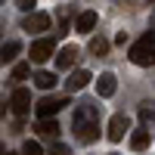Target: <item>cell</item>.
I'll list each match as a JSON object with an SVG mask.
<instances>
[{
  "instance_id": "11",
  "label": "cell",
  "mask_w": 155,
  "mask_h": 155,
  "mask_svg": "<svg viewBox=\"0 0 155 155\" xmlns=\"http://www.w3.org/2000/svg\"><path fill=\"white\" fill-rule=\"evenodd\" d=\"M93 28H96V12H93V9L81 12V16H78V31H81V34H90Z\"/></svg>"
},
{
  "instance_id": "14",
  "label": "cell",
  "mask_w": 155,
  "mask_h": 155,
  "mask_svg": "<svg viewBox=\"0 0 155 155\" xmlns=\"http://www.w3.org/2000/svg\"><path fill=\"white\" fill-rule=\"evenodd\" d=\"M87 50H90V53H93V56H106L109 53V41H106V37H90V44H87Z\"/></svg>"
},
{
  "instance_id": "18",
  "label": "cell",
  "mask_w": 155,
  "mask_h": 155,
  "mask_svg": "<svg viewBox=\"0 0 155 155\" xmlns=\"http://www.w3.org/2000/svg\"><path fill=\"white\" fill-rule=\"evenodd\" d=\"M68 19H71V6H59V34L68 31Z\"/></svg>"
},
{
  "instance_id": "19",
  "label": "cell",
  "mask_w": 155,
  "mask_h": 155,
  "mask_svg": "<svg viewBox=\"0 0 155 155\" xmlns=\"http://www.w3.org/2000/svg\"><path fill=\"white\" fill-rule=\"evenodd\" d=\"M140 121H143V124L155 121V106H152V102H143V106H140Z\"/></svg>"
},
{
  "instance_id": "5",
  "label": "cell",
  "mask_w": 155,
  "mask_h": 155,
  "mask_svg": "<svg viewBox=\"0 0 155 155\" xmlns=\"http://www.w3.org/2000/svg\"><path fill=\"white\" fill-rule=\"evenodd\" d=\"M9 109H12V115L25 118L28 109H31V93H28L25 87H16V90H12V99H9Z\"/></svg>"
},
{
  "instance_id": "3",
  "label": "cell",
  "mask_w": 155,
  "mask_h": 155,
  "mask_svg": "<svg viewBox=\"0 0 155 155\" xmlns=\"http://www.w3.org/2000/svg\"><path fill=\"white\" fill-rule=\"evenodd\" d=\"M53 53H56V41L53 37H37V41L31 44V50H28L31 62H47Z\"/></svg>"
},
{
  "instance_id": "23",
  "label": "cell",
  "mask_w": 155,
  "mask_h": 155,
  "mask_svg": "<svg viewBox=\"0 0 155 155\" xmlns=\"http://www.w3.org/2000/svg\"><path fill=\"white\" fill-rule=\"evenodd\" d=\"M0 155H9V152H6V146H3V143H0Z\"/></svg>"
},
{
  "instance_id": "1",
  "label": "cell",
  "mask_w": 155,
  "mask_h": 155,
  "mask_svg": "<svg viewBox=\"0 0 155 155\" xmlns=\"http://www.w3.org/2000/svg\"><path fill=\"white\" fill-rule=\"evenodd\" d=\"M71 127H74V137L81 143H93L99 140V109L93 102H81L71 115Z\"/></svg>"
},
{
  "instance_id": "12",
  "label": "cell",
  "mask_w": 155,
  "mask_h": 155,
  "mask_svg": "<svg viewBox=\"0 0 155 155\" xmlns=\"http://www.w3.org/2000/svg\"><path fill=\"white\" fill-rule=\"evenodd\" d=\"M34 130L41 137H59V124H56V118H44V121H37Z\"/></svg>"
},
{
  "instance_id": "22",
  "label": "cell",
  "mask_w": 155,
  "mask_h": 155,
  "mask_svg": "<svg viewBox=\"0 0 155 155\" xmlns=\"http://www.w3.org/2000/svg\"><path fill=\"white\" fill-rule=\"evenodd\" d=\"M22 12H28V16H31V9H34V0H19V3H16Z\"/></svg>"
},
{
  "instance_id": "25",
  "label": "cell",
  "mask_w": 155,
  "mask_h": 155,
  "mask_svg": "<svg viewBox=\"0 0 155 155\" xmlns=\"http://www.w3.org/2000/svg\"><path fill=\"white\" fill-rule=\"evenodd\" d=\"M112 155H115V152H112Z\"/></svg>"
},
{
  "instance_id": "20",
  "label": "cell",
  "mask_w": 155,
  "mask_h": 155,
  "mask_svg": "<svg viewBox=\"0 0 155 155\" xmlns=\"http://www.w3.org/2000/svg\"><path fill=\"white\" fill-rule=\"evenodd\" d=\"M19 155H44V149H41V143H37V140H28V143L22 146Z\"/></svg>"
},
{
  "instance_id": "16",
  "label": "cell",
  "mask_w": 155,
  "mask_h": 155,
  "mask_svg": "<svg viewBox=\"0 0 155 155\" xmlns=\"http://www.w3.org/2000/svg\"><path fill=\"white\" fill-rule=\"evenodd\" d=\"M34 84L41 87V90H50V87H56V74L53 71H37L34 74Z\"/></svg>"
},
{
  "instance_id": "17",
  "label": "cell",
  "mask_w": 155,
  "mask_h": 155,
  "mask_svg": "<svg viewBox=\"0 0 155 155\" xmlns=\"http://www.w3.org/2000/svg\"><path fill=\"white\" fill-rule=\"evenodd\" d=\"M31 74V68H28V62H19V65H12V74H9V81H25V78Z\"/></svg>"
},
{
  "instance_id": "10",
  "label": "cell",
  "mask_w": 155,
  "mask_h": 155,
  "mask_svg": "<svg viewBox=\"0 0 155 155\" xmlns=\"http://www.w3.org/2000/svg\"><path fill=\"white\" fill-rule=\"evenodd\" d=\"M115 87H118L115 74H112V71H102V74H99V81H96V90H99V96H112V93H115Z\"/></svg>"
},
{
  "instance_id": "2",
  "label": "cell",
  "mask_w": 155,
  "mask_h": 155,
  "mask_svg": "<svg viewBox=\"0 0 155 155\" xmlns=\"http://www.w3.org/2000/svg\"><path fill=\"white\" fill-rule=\"evenodd\" d=\"M130 62L134 65H155V31H146L130 47Z\"/></svg>"
},
{
  "instance_id": "8",
  "label": "cell",
  "mask_w": 155,
  "mask_h": 155,
  "mask_svg": "<svg viewBox=\"0 0 155 155\" xmlns=\"http://www.w3.org/2000/svg\"><path fill=\"white\" fill-rule=\"evenodd\" d=\"M127 127H130V121L124 118V115H112V121H109V140L112 143H118V140H124V134H127Z\"/></svg>"
},
{
  "instance_id": "15",
  "label": "cell",
  "mask_w": 155,
  "mask_h": 155,
  "mask_svg": "<svg viewBox=\"0 0 155 155\" xmlns=\"http://www.w3.org/2000/svg\"><path fill=\"white\" fill-rule=\"evenodd\" d=\"M130 146H134L137 152L149 146V130H146V127H140V130H134V134H130Z\"/></svg>"
},
{
  "instance_id": "7",
  "label": "cell",
  "mask_w": 155,
  "mask_h": 155,
  "mask_svg": "<svg viewBox=\"0 0 155 155\" xmlns=\"http://www.w3.org/2000/svg\"><path fill=\"white\" fill-rule=\"evenodd\" d=\"M90 81H93V74H90L87 68H78V71H71V74L65 78V90H68V93H74V90H84Z\"/></svg>"
},
{
  "instance_id": "9",
  "label": "cell",
  "mask_w": 155,
  "mask_h": 155,
  "mask_svg": "<svg viewBox=\"0 0 155 155\" xmlns=\"http://www.w3.org/2000/svg\"><path fill=\"white\" fill-rule=\"evenodd\" d=\"M74 59H78V47L68 44V47H62L59 53H56V65H59V68H71Z\"/></svg>"
},
{
  "instance_id": "21",
  "label": "cell",
  "mask_w": 155,
  "mask_h": 155,
  "mask_svg": "<svg viewBox=\"0 0 155 155\" xmlns=\"http://www.w3.org/2000/svg\"><path fill=\"white\" fill-rule=\"evenodd\" d=\"M47 155H71V149H68V146H62V143H56V146H50Z\"/></svg>"
},
{
  "instance_id": "24",
  "label": "cell",
  "mask_w": 155,
  "mask_h": 155,
  "mask_svg": "<svg viewBox=\"0 0 155 155\" xmlns=\"http://www.w3.org/2000/svg\"><path fill=\"white\" fill-rule=\"evenodd\" d=\"M9 155H12V152H9Z\"/></svg>"
},
{
  "instance_id": "6",
  "label": "cell",
  "mask_w": 155,
  "mask_h": 155,
  "mask_svg": "<svg viewBox=\"0 0 155 155\" xmlns=\"http://www.w3.org/2000/svg\"><path fill=\"white\" fill-rule=\"evenodd\" d=\"M22 31H28V34L50 31V16H47V12H31V16H25L22 19Z\"/></svg>"
},
{
  "instance_id": "13",
  "label": "cell",
  "mask_w": 155,
  "mask_h": 155,
  "mask_svg": "<svg viewBox=\"0 0 155 155\" xmlns=\"http://www.w3.org/2000/svg\"><path fill=\"white\" fill-rule=\"evenodd\" d=\"M19 53H22V44H19V41H9V44L0 47V62H12Z\"/></svg>"
},
{
  "instance_id": "4",
  "label": "cell",
  "mask_w": 155,
  "mask_h": 155,
  "mask_svg": "<svg viewBox=\"0 0 155 155\" xmlns=\"http://www.w3.org/2000/svg\"><path fill=\"white\" fill-rule=\"evenodd\" d=\"M65 106H68L65 96H44L34 109H37V115H41V121H44V118H53V115H56L59 109H65Z\"/></svg>"
}]
</instances>
